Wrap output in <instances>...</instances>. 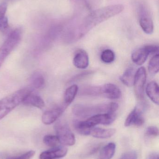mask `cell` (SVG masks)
Listing matches in <instances>:
<instances>
[{
    "mask_svg": "<svg viewBox=\"0 0 159 159\" xmlns=\"http://www.w3.org/2000/svg\"><path fill=\"white\" fill-rule=\"evenodd\" d=\"M43 142L46 145L52 148L58 146L60 143L58 137L52 135H45L43 139Z\"/></svg>",
    "mask_w": 159,
    "mask_h": 159,
    "instance_id": "obj_24",
    "label": "cell"
},
{
    "mask_svg": "<svg viewBox=\"0 0 159 159\" xmlns=\"http://www.w3.org/2000/svg\"><path fill=\"white\" fill-rule=\"evenodd\" d=\"M147 94L149 99L156 104L159 103V86L156 81H152L147 84L146 88Z\"/></svg>",
    "mask_w": 159,
    "mask_h": 159,
    "instance_id": "obj_15",
    "label": "cell"
},
{
    "mask_svg": "<svg viewBox=\"0 0 159 159\" xmlns=\"http://www.w3.org/2000/svg\"><path fill=\"white\" fill-rule=\"evenodd\" d=\"M118 108L119 105L115 102L91 105L76 104L72 107V111L75 116L84 118L99 114L115 113Z\"/></svg>",
    "mask_w": 159,
    "mask_h": 159,
    "instance_id": "obj_2",
    "label": "cell"
},
{
    "mask_svg": "<svg viewBox=\"0 0 159 159\" xmlns=\"http://www.w3.org/2000/svg\"><path fill=\"white\" fill-rule=\"evenodd\" d=\"M122 4L112 5L96 9L83 19L80 24L72 30L75 39H80L92 28L108 19L121 13L124 10Z\"/></svg>",
    "mask_w": 159,
    "mask_h": 159,
    "instance_id": "obj_1",
    "label": "cell"
},
{
    "mask_svg": "<svg viewBox=\"0 0 159 159\" xmlns=\"http://www.w3.org/2000/svg\"><path fill=\"white\" fill-rule=\"evenodd\" d=\"M146 134L149 137H157L159 135V129L156 126H150L147 129Z\"/></svg>",
    "mask_w": 159,
    "mask_h": 159,
    "instance_id": "obj_27",
    "label": "cell"
},
{
    "mask_svg": "<svg viewBox=\"0 0 159 159\" xmlns=\"http://www.w3.org/2000/svg\"><path fill=\"white\" fill-rule=\"evenodd\" d=\"M92 71H86L82 73L79 74L77 75L76 76H74L71 79V81L72 82V81H77V80H80L83 79L84 77H87V76H89V75L92 74Z\"/></svg>",
    "mask_w": 159,
    "mask_h": 159,
    "instance_id": "obj_30",
    "label": "cell"
},
{
    "mask_svg": "<svg viewBox=\"0 0 159 159\" xmlns=\"http://www.w3.org/2000/svg\"><path fill=\"white\" fill-rule=\"evenodd\" d=\"M116 150V145L115 143L107 144L101 150L99 159H111L114 157Z\"/></svg>",
    "mask_w": 159,
    "mask_h": 159,
    "instance_id": "obj_20",
    "label": "cell"
},
{
    "mask_svg": "<svg viewBox=\"0 0 159 159\" xmlns=\"http://www.w3.org/2000/svg\"><path fill=\"white\" fill-rule=\"evenodd\" d=\"M89 63V56L84 49H77L75 52L73 59V64L77 69H85Z\"/></svg>",
    "mask_w": 159,
    "mask_h": 159,
    "instance_id": "obj_14",
    "label": "cell"
},
{
    "mask_svg": "<svg viewBox=\"0 0 159 159\" xmlns=\"http://www.w3.org/2000/svg\"><path fill=\"white\" fill-rule=\"evenodd\" d=\"M35 151L30 150L20 156L8 157L6 159H30L35 156Z\"/></svg>",
    "mask_w": 159,
    "mask_h": 159,
    "instance_id": "obj_26",
    "label": "cell"
},
{
    "mask_svg": "<svg viewBox=\"0 0 159 159\" xmlns=\"http://www.w3.org/2000/svg\"><path fill=\"white\" fill-rule=\"evenodd\" d=\"M116 118L115 113H105L92 116L87 120L82 121V122L86 127L91 129L99 124L110 125L115 120Z\"/></svg>",
    "mask_w": 159,
    "mask_h": 159,
    "instance_id": "obj_9",
    "label": "cell"
},
{
    "mask_svg": "<svg viewBox=\"0 0 159 159\" xmlns=\"http://www.w3.org/2000/svg\"><path fill=\"white\" fill-rule=\"evenodd\" d=\"M135 71L133 68L127 69L120 77V80L127 87H132L134 83Z\"/></svg>",
    "mask_w": 159,
    "mask_h": 159,
    "instance_id": "obj_19",
    "label": "cell"
},
{
    "mask_svg": "<svg viewBox=\"0 0 159 159\" xmlns=\"http://www.w3.org/2000/svg\"><path fill=\"white\" fill-rule=\"evenodd\" d=\"M32 91L31 88H24L0 100V120L22 103L26 97Z\"/></svg>",
    "mask_w": 159,
    "mask_h": 159,
    "instance_id": "obj_3",
    "label": "cell"
},
{
    "mask_svg": "<svg viewBox=\"0 0 159 159\" xmlns=\"http://www.w3.org/2000/svg\"><path fill=\"white\" fill-rule=\"evenodd\" d=\"M31 85L33 88L36 89H40L45 85V79L43 75L40 73H35L31 77Z\"/></svg>",
    "mask_w": 159,
    "mask_h": 159,
    "instance_id": "obj_21",
    "label": "cell"
},
{
    "mask_svg": "<svg viewBox=\"0 0 159 159\" xmlns=\"http://www.w3.org/2000/svg\"><path fill=\"white\" fill-rule=\"evenodd\" d=\"M115 129H102L100 128H92L90 134L93 137L100 139L110 138L115 134Z\"/></svg>",
    "mask_w": 159,
    "mask_h": 159,
    "instance_id": "obj_16",
    "label": "cell"
},
{
    "mask_svg": "<svg viewBox=\"0 0 159 159\" xmlns=\"http://www.w3.org/2000/svg\"><path fill=\"white\" fill-rule=\"evenodd\" d=\"M146 79V69L144 67H141L135 73L133 85L135 96L138 100H142L144 98V87Z\"/></svg>",
    "mask_w": 159,
    "mask_h": 159,
    "instance_id": "obj_10",
    "label": "cell"
},
{
    "mask_svg": "<svg viewBox=\"0 0 159 159\" xmlns=\"http://www.w3.org/2000/svg\"><path fill=\"white\" fill-rule=\"evenodd\" d=\"M68 149L65 147L58 146L44 151L40 154V159H57L66 156Z\"/></svg>",
    "mask_w": 159,
    "mask_h": 159,
    "instance_id": "obj_13",
    "label": "cell"
},
{
    "mask_svg": "<svg viewBox=\"0 0 159 159\" xmlns=\"http://www.w3.org/2000/svg\"><path fill=\"white\" fill-rule=\"evenodd\" d=\"M147 159H159V154L156 152H153L148 155Z\"/></svg>",
    "mask_w": 159,
    "mask_h": 159,
    "instance_id": "obj_32",
    "label": "cell"
},
{
    "mask_svg": "<svg viewBox=\"0 0 159 159\" xmlns=\"http://www.w3.org/2000/svg\"><path fill=\"white\" fill-rule=\"evenodd\" d=\"M8 28V19L5 16H3L0 18V32L5 33Z\"/></svg>",
    "mask_w": 159,
    "mask_h": 159,
    "instance_id": "obj_28",
    "label": "cell"
},
{
    "mask_svg": "<svg viewBox=\"0 0 159 159\" xmlns=\"http://www.w3.org/2000/svg\"><path fill=\"white\" fill-rule=\"evenodd\" d=\"M22 36V31L20 28L15 29L8 35L0 48V68L7 57L17 46Z\"/></svg>",
    "mask_w": 159,
    "mask_h": 159,
    "instance_id": "obj_5",
    "label": "cell"
},
{
    "mask_svg": "<svg viewBox=\"0 0 159 159\" xmlns=\"http://www.w3.org/2000/svg\"><path fill=\"white\" fill-rule=\"evenodd\" d=\"M81 93L85 95L101 96L111 100L119 99L121 95L119 88L112 83H106L98 87H86L81 90Z\"/></svg>",
    "mask_w": 159,
    "mask_h": 159,
    "instance_id": "obj_4",
    "label": "cell"
},
{
    "mask_svg": "<svg viewBox=\"0 0 159 159\" xmlns=\"http://www.w3.org/2000/svg\"><path fill=\"white\" fill-rule=\"evenodd\" d=\"M65 109V108L62 106L46 111L42 115V122L45 125L52 124L61 116Z\"/></svg>",
    "mask_w": 159,
    "mask_h": 159,
    "instance_id": "obj_12",
    "label": "cell"
},
{
    "mask_svg": "<svg viewBox=\"0 0 159 159\" xmlns=\"http://www.w3.org/2000/svg\"><path fill=\"white\" fill-rule=\"evenodd\" d=\"M143 114L142 107L136 106L127 117L124 124L125 127H129L132 125L140 127L143 125L145 120Z\"/></svg>",
    "mask_w": 159,
    "mask_h": 159,
    "instance_id": "obj_11",
    "label": "cell"
},
{
    "mask_svg": "<svg viewBox=\"0 0 159 159\" xmlns=\"http://www.w3.org/2000/svg\"><path fill=\"white\" fill-rule=\"evenodd\" d=\"M22 103L26 105L31 106L40 109H42L45 106L44 102L43 99L36 94H33L32 92L26 97Z\"/></svg>",
    "mask_w": 159,
    "mask_h": 159,
    "instance_id": "obj_17",
    "label": "cell"
},
{
    "mask_svg": "<svg viewBox=\"0 0 159 159\" xmlns=\"http://www.w3.org/2000/svg\"><path fill=\"white\" fill-rule=\"evenodd\" d=\"M78 86L72 85L67 89L64 94V101L63 106L66 109L73 101L78 92Z\"/></svg>",
    "mask_w": 159,
    "mask_h": 159,
    "instance_id": "obj_18",
    "label": "cell"
},
{
    "mask_svg": "<svg viewBox=\"0 0 159 159\" xmlns=\"http://www.w3.org/2000/svg\"><path fill=\"white\" fill-rule=\"evenodd\" d=\"M137 153L135 151H130L123 154L119 159H137Z\"/></svg>",
    "mask_w": 159,
    "mask_h": 159,
    "instance_id": "obj_29",
    "label": "cell"
},
{
    "mask_svg": "<svg viewBox=\"0 0 159 159\" xmlns=\"http://www.w3.org/2000/svg\"><path fill=\"white\" fill-rule=\"evenodd\" d=\"M148 71L151 75H155L158 73L159 70V54L155 55L150 60L148 64Z\"/></svg>",
    "mask_w": 159,
    "mask_h": 159,
    "instance_id": "obj_22",
    "label": "cell"
},
{
    "mask_svg": "<svg viewBox=\"0 0 159 159\" xmlns=\"http://www.w3.org/2000/svg\"><path fill=\"white\" fill-rule=\"evenodd\" d=\"M159 47L154 45H147L135 50L132 54V60L135 64L142 65L145 63L150 54L158 53Z\"/></svg>",
    "mask_w": 159,
    "mask_h": 159,
    "instance_id": "obj_8",
    "label": "cell"
},
{
    "mask_svg": "<svg viewBox=\"0 0 159 159\" xmlns=\"http://www.w3.org/2000/svg\"><path fill=\"white\" fill-rule=\"evenodd\" d=\"M55 129L60 143L70 146L75 144V136L68 124L59 121L55 125Z\"/></svg>",
    "mask_w": 159,
    "mask_h": 159,
    "instance_id": "obj_6",
    "label": "cell"
},
{
    "mask_svg": "<svg viewBox=\"0 0 159 159\" xmlns=\"http://www.w3.org/2000/svg\"><path fill=\"white\" fill-rule=\"evenodd\" d=\"M73 126L74 129L77 133L83 135H88L90 134L91 129L87 128L82 123V121L75 120L74 121Z\"/></svg>",
    "mask_w": 159,
    "mask_h": 159,
    "instance_id": "obj_23",
    "label": "cell"
},
{
    "mask_svg": "<svg viewBox=\"0 0 159 159\" xmlns=\"http://www.w3.org/2000/svg\"><path fill=\"white\" fill-rule=\"evenodd\" d=\"M138 16L140 26L147 34H151L154 31V23L150 11L143 3H141L138 7Z\"/></svg>",
    "mask_w": 159,
    "mask_h": 159,
    "instance_id": "obj_7",
    "label": "cell"
},
{
    "mask_svg": "<svg viewBox=\"0 0 159 159\" xmlns=\"http://www.w3.org/2000/svg\"><path fill=\"white\" fill-rule=\"evenodd\" d=\"M101 59L102 61L105 63H111L115 61V53L111 49H105L101 53Z\"/></svg>",
    "mask_w": 159,
    "mask_h": 159,
    "instance_id": "obj_25",
    "label": "cell"
},
{
    "mask_svg": "<svg viewBox=\"0 0 159 159\" xmlns=\"http://www.w3.org/2000/svg\"><path fill=\"white\" fill-rule=\"evenodd\" d=\"M7 9V4L6 3L0 4V18L3 16H5Z\"/></svg>",
    "mask_w": 159,
    "mask_h": 159,
    "instance_id": "obj_31",
    "label": "cell"
}]
</instances>
